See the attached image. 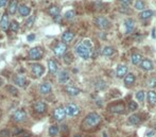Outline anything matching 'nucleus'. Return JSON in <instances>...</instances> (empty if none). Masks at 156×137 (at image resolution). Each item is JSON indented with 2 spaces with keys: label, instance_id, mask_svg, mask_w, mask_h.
Wrapping results in <instances>:
<instances>
[{
  "label": "nucleus",
  "instance_id": "nucleus-15",
  "mask_svg": "<svg viewBox=\"0 0 156 137\" xmlns=\"http://www.w3.org/2000/svg\"><path fill=\"white\" fill-rule=\"evenodd\" d=\"M13 81H14L15 85L20 86V87L25 86V85H26V83H27L26 78H25L23 76H21V74H17V76H15L14 79H13Z\"/></svg>",
  "mask_w": 156,
  "mask_h": 137
},
{
  "label": "nucleus",
  "instance_id": "nucleus-17",
  "mask_svg": "<svg viewBox=\"0 0 156 137\" xmlns=\"http://www.w3.org/2000/svg\"><path fill=\"white\" fill-rule=\"evenodd\" d=\"M73 37H74L73 32L66 31V32H64V33L62 34V41H63L64 44H68V43H70V41L73 39Z\"/></svg>",
  "mask_w": 156,
  "mask_h": 137
},
{
  "label": "nucleus",
  "instance_id": "nucleus-48",
  "mask_svg": "<svg viewBox=\"0 0 156 137\" xmlns=\"http://www.w3.org/2000/svg\"><path fill=\"white\" fill-rule=\"evenodd\" d=\"M73 137H82V136H81V135H74Z\"/></svg>",
  "mask_w": 156,
  "mask_h": 137
},
{
  "label": "nucleus",
  "instance_id": "nucleus-26",
  "mask_svg": "<svg viewBox=\"0 0 156 137\" xmlns=\"http://www.w3.org/2000/svg\"><path fill=\"white\" fill-rule=\"evenodd\" d=\"M153 16V11L152 10H145V11H142L139 14V17H140L142 20H145V19H149L151 18Z\"/></svg>",
  "mask_w": 156,
  "mask_h": 137
},
{
  "label": "nucleus",
  "instance_id": "nucleus-43",
  "mask_svg": "<svg viewBox=\"0 0 156 137\" xmlns=\"http://www.w3.org/2000/svg\"><path fill=\"white\" fill-rule=\"evenodd\" d=\"M34 21H35V16H32V17H30V18L27 20V27H28V28H31V27L33 26Z\"/></svg>",
  "mask_w": 156,
  "mask_h": 137
},
{
  "label": "nucleus",
  "instance_id": "nucleus-2",
  "mask_svg": "<svg viewBox=\"0 0 156 137\" xmlns=\"http://www.w3.org/2000/svg\"><path fill=\"white\" fill-rule=\"evenodd\" d=\"M74 50H75V53L83 59H89V56L91 54V49L89 48V47H87L84 43H79V44H77Z\"/></svg>",
  "mask_w": 156,
  "mask_h": 137
},
{
  "label": "nucleus",
  "instance_id": "nucleus-18",
  "mask_svg": "<svg viewBox=\"0 0 156 137\" xmlns=\"http://www.w3.org/2000/svg\"><path fill=\"white\" fill-rule=\"evenodd\" d=\"M124 28H125V32L127 34L132 33L135 28V23H134L133 19H126L124 21Z\"/></svg>",
  "mask_w": 156,
  "mask_h": 137
},
{
  "label": "nucleus",
  "instance_id": "nucleus-40",
  "mask_svg": "<svg viewBox=\"0 0 156 137\" xmlns=\"http://www.w3.org/2000/svg\"><path fill=\"white\" fill-rule=\"evenodd\" d=\"M137 108H138L137 103H136L135 101H131L130 104H129V110H130V111H136Z\"/></svg>",
  "mask_w": 156,
  "mask_h": 137
},
{
  "label": "nucleus",
  "instance_id": "nucleus-14",
  "mask_svg": "<svg viewBox=\"0 0 156 137\" xmlns=\"http://www.w3.org/2000/svg\"><path fill=\"white\" fill-rule=\"evenodd\" d=\"M116 74L118 78H123L127 74V67L125 65H118L116 69Z\"/></svg>",
  "mask_w": 156,
  "mask_h": 137
},
{
  "label": "nucleus",
  "instance_id": "nucleus-6",
  "mask_svg": "<svg viewBox=\"0 0 156 137\" xmlns=\"http://www.w3.org/2000/svg\"><path fill=\"white\" fill-rule=\"evenodd\" d=\"M12 119H13V121L15 122H22V121H25L27 119V113L25 110H17V111L15 112L13 116H12Z\"/></svg>",
  "mask_w": 156,
  "mask_h": 137
},
{
  "label": "nucleus",
  "instance_id": "nucleus-25",
  "mask_svg": "<svg viewBox=\"0 0 156 137\" xmlns=\"http://www.w3.org/2000/svg\"><path fill=\"white\" fill-rule=\"evenodd\" d=\"M141 62H142V57H141L140 53L135 52V53L132 54V63L134 65H139V64H141Z\"/></svg>",
  "mask_w": 156,
  "mask_h": 137
},
{
  "label": "nucleus",
  "instance_id": "nucleus-45",
  "mask_svg": "<svg viewBox=\"0 0 156 137\" xmlns=\"http://www.w3.org/2000/svg\"><path fill=\"white\" fill-rule=\"evenodd\" d=\"M7 0H0V7H3L7 4Z\"/></svg>",
  "mask_w": 156,
  "mask_h": 137
},
{
  "label": "nucleus",
  "instance_id": "nucleus-31",
  "mask_svg": "<svg viewBox=\"0 0 156 137\" xmlns=\"http://www.w3.org/2000/svg\"><path fill=\"white\" fill-rule=\"evenodd\" d=\"M129 122L132 123V124H138V123L140 122V117H139L138 115L130 116V118H129Z\"/></svg>",
  "mask_w": 156,
  "mask_h": 137
},
{
  "label": "nucleus",
  "instance_id": "nucleus-20",
  "mask_svg": "<svg viewBox=\"0 0 156 137\" xmlns=\"http://www.w3.org/2000/svg\"><path fill=\"white\" fill-rule=\"evenodd\" d=\"M65 92H66L69 96H78L79 94H80V89L74 87V86L68 85L65 87Z\"/></svg>",
  "mask_w": 156,
  "mask_h": 137
},
{
  "label": "nucleus",
  "instance_id": "nucleus-5",
  "mask_svg": "<svg viewBox=\"0 0 156 137\" xmlns=\"http://www.w3.org/2000/svg\"><path fill=\"white\" fill-rule=\"evenodd\" d=\"M65 111H66L67 116H69V117H74V116L79 115L80 108H78V105H75L74 103H69L65 106Z\"/></svg>",
  "mask_w": 156,
  "mask_h": 137
},
{
  "label": "nucleus",
  "instance_id": "nucleus-13",
  "mask_svg": "<svg viewBox=\"0 0 156 137\" xmlns=\"http://www.w3.org/2000/svg\"><path fill=\"white\" fill-rule=\"evenodd\" d=\"M10 22H9V16L7 14H3L2 17H1V21H0V28L2 31H7L9 28H10Z\"/></svg>",
  "mask_w": 156,
  "mask_h": 137
},
{
  "label": "nucleus",
  "instance_id": "nucleus-12",
  "mask_svg": "<svg viewBox=\"0 0 156 137\" xmlns=\"http://www.w3.org/2000/svg\"><path fill=\"white\" fill-rule=\"evenodd\" d=\"M124 110H125V108H124L123 103H116L109 108V111L111 113H115V114H121V113L124 112Z\"/></svg>",
  "mask_w": 156,
  "mask_h": 137
},
{
  "label": "nucleus",
  "instance_id": "nucleus-36",
  "mask_svg": "<svg viewBox=\"0 0 156 137\" xmlns=\"http://www.w3.org/2000/svg\"><path fill=\"white\" fill-rule=\"evenodd\" d=\"M119 3L123 7H129L132 4V0H119Z\"/></svg>",
  "mask_w": 156,
  "mask_h": 137
},
{
  "label": "nucleus",
  "instance_id": "nucleus-42",
  "mask_svg": "<svg viewBox=\"0 0 156 137\" xmlns=\"http://www.w3.org/2000/svg\"><path fill=\"white\" fill-rule=\"evenodd\" d=\"M10 136H11V133H10V131L7 130V129L0 131V137H10Z\"/></svg>",
  "mask_w": 156,
  "mask_h": 137
},
{
  "label": "nucleus",
  "instance_id": "nucleus-24",
  "mask_svg": "<svg viewBox=\"0 0 156 137\" xmlns=\"http://www.w3.org/2000/svg\"><path fill=\"white\" fill-rule=\"evenodd\" d=\"M48 13L51 15L52 17L56 18V17L59 15V7H56V5H52V7H50L48 9Z\"/></svg>",
  "mask_w": 156,
  "mask_h": 137
},
{
  "label": "nucleus",
  "instance_id": "nucleus-46",
  "mask_svg": "<svg viewBox=\"0 0 156 137\" xmlns=\"http://www.w3.org/2000/svg\"><path fill=\"white\" fill-rule=\"evenodd\" d=\"M21 137H31V135H30V134H25V135L21 134Z\"/></svg>",
  "mask_w": 156,
  "mask_h": 137
},
{
  "label": "nucleus",
  "instance_id": "nucleus-34",
  "mask_svg": "<svg viewBox=\"0 0 156 137\" xmlns=\"http://www.w3.org/2000/svg\"><path fill=\"white\" fill-rule=\"evenodd\" d=\"M135 97H136V99H137L139 102H142V101L145 100V92H143V90H139V92L136 93Z\"/></svg>",
  "mask_w": 156,
  "mask_h": 137
},
{
  "label": "nucleus",
  "instance_id": "nucleus-4",
  "mask_svg": "<svg viewBox=\"0 0 156 137\" xmlns=\"http://www.w3.org/2000/svg\"><path fill=\"white\" fill-rule=\"evenodd\" d=\"M43 54H44L43 49L39 48V47H34L29 51V59L37 61V59H41L43 57Z\"/></svg>",
  "mask_w": 156,
  "mask_h": 137
},
{
  "label": "nucleus",
  "instance_id": "nucleus-41",
  "mask_svg": "<svg viewBox=\"0 0 156 137\" xmlns=\"http://www.w3.org/2000/svg\"><path fill=\"white\" fill-rule=\"evenodd\" d=\"M148 85L150 86V87H155L156 86V77L150 78V80L148 81Z\"/></svg>",
  "mask_w": 156,
  "mask_h": 137
},
{
  "label": "nucleus",
  "instance_id": "nucleus-27",
  "mask_svg": "<svg viewBox=\"0 0 156 137\" xmlns=\"http://www.w3.org/2000/svg\"><path fill=\"white\" fill-rule=\"evenodd\" d=\"M148 101L151 105H155L156 104V93L154 90L148 92Z\"/></svg>",
  "mask_w": 156,
  "mask_h": 137
},
{
  "label": "nucleus",
  "instance_id": "nucleus-37",
  "mask_svg": "<svg viewBox=\"0 0 156 137\" xmlns=\"http://www.w3.org/2000/svg\"><path fill=\"white\" fill-rule=\"evenodd\" d=\"M64 62L66 64H70L72 62V54L71 53H66L64 55Z\"/></svg>",
  "mask_w": 156,
  "mask_h": 137
},
{
  "label": "nucleus",
  "instance_id": "nucleus-32",
  "mask_svg": "<svg viewBox=\"0 0 156 137\" xmlns=\"http://www.w3.org/2000/svg\"><path fill=\"white\" fill-rule=\"evenodd\" d=\"M134 7L136 10L138 11H141V10H143L145 9V2L142 1V0H137V1H135V4H134Z\"/></svg>",
  "mask_w": 156,
  "mask_h": 137
},
{
  "label": "nucleus",
  "instance_id": "nucleus-16",
  "mask_svg": "<svg viewBox=\"0 0 156 137\" xmlns=\"http://www.w3.org/2000/svg\"><path fill=\"white\" fill-rule=\"evenodd\" d=\"M57 79H59V82L61 84H65L69 81V74L66 70H62L59 72V76H57Z\"/></svg>",
  "mask_w": 156,
  "mask_h": 137
},
{
  "label": "nucleus",
  "instance_id": "nucleus-3",
  "mask_svg": "<svg viewBox=\"0 0 156 137\" xmlns=\"http://www.w3.org/2000/svg\"><path fill=\"white\" fill-rule=\"evenodd\" d=\"M93 22H95V25H96L99 29H102V30L108 29V28L111 27V22H109V20H108L106 17H103V16L96 17Z\"/></svg>",
  "mask_w": 156,
  "mask_h": 137
},
{
  "label": "nucleus",
  "instance_id": "nucleus-39",
  "mask_svg": "<svg viewBox=\"0 0 156 137\" xmlns=\"http://www.w3.org/2000/svg\"><path fill=\"white\" fill-rule=\"evenodd\" d=\"M74 17V11L72 10H69L65 13V18L66 19H72Z\"/></svg>",
  "mask_w": 156,
  "mask_h": 137
},
{
  "label": "nucleus",
  "instance_id": "nucleus-8",
  "mask_svg": "<svg viewBox=\"0 0 156 137\" xmlns=\"http://www.w3.org/2000/svg\"><path fill=\"white\" fill-rule=\"evenodd\" d=\"M31 71H32V74H33L36 78H41L45 72V68L43 65H41V64L35 63V64H32V65H31Z\"/></svg>",
  "mask_w": 156,
  "mask_h": 137
},
{
  "label": "nucleus",
  "instance_id": "nucleus-35",
  "mask_svg": "<svg viewBox=\"0 0 156 137\" xmlns=\"http://www.w3.org/2000/svg\"><path fill=\"white\" fill-rule=\"evenodd\" d=\"M106 87V84H105V82L102 81V80H99V81L96 83V88L99 89V90H102Z\"/></svg>",
  "mask_w": 156,
  "mask_h": 137
},
{
  "label": "nucleus",
  "instance_id": "nucleus-44",
  "mask_svg": "<svg viewBox=\"0 0 156 137\" xmlns=\"http://www.w3.org/2000/svg\"><path fill=\"white\" fill-rule=\"evenodd\" d=\"M35 39V34H29L28 35V41H33Z\"/></svg>",
  "mask_w": 156,
  "mask_h": 137
},
{
  "label": "nucleus",
  "instance_id": "nucleus-10",
  "mask_svg": "<svg viewBox=\"0 0 156 137\" xmlns=\"http://www.w3.org/2000/svg\"><path fill=\"white\" fill-rule=\"evenodd\" d=\"M34 112L37 113V114H45L46 111H47V104L45 103L44 101H37L35 102L33 105Z\"/></svg>",
  "mask_w": 156,
  "mask_h": 137
},
{
  "label": "nucleus",
  "instance_id": "nucleus-47",
  "mask_svg": "<svg viewBox=\"0 0 156 137\" xmlns=\"http://www.w3.org/2000/svg\"><path fill=\"white\" fill-rule=\"evenodd\" d=\"M2 84H3V80H2V79L0 78V86L2 85Z\"/></svg>",
  "mask_w": 156,
  "mask_h": 137
},
{
  "label": "nucleus",
  "instance_id": "nucleus-29",
  "mask_svg": "<svg viewBox=\"0 0 156 137\" xmlns=\"http://www.w3.org/2000/svg\"><path fill=\"white\" fill-rule=\"evenodd\" d=\"M59 126H56V124H53V126H51L50 128H49V130H48L49 135H50V136H52V137L56 136V135L59 134Z\"/></svg>",
  "mask_w": 156,
  "mask_h": 137
},
{
  "label": "nucleus",
  "instance_id": "nucleus-21",
  "mask_svg": "<svg viewBox=\"0 0 156 137\" xmlns=\"http://www.w3.org/2000/svg\"><path fill=\"white\" fill-rule=\"evenodd\" d=\"M140 66H141L142 69H145V70H147V71H150V70H152V69H153V64L149 59H142Z\"/></svg>",
  "mask_w": 156,
  "mask_h": 137
},
{
  "label": "nucleus",
  "instance_id": "nucleus-9",
  "mask_svg": "<svg viewBox=\"0 0 156 137\" xmlns=\"http://www.w3.org/2000/svg\"><path fill=\"white\" fill-rule=\"evenodd\" d=\"M66 51H67V46L66 44H64V43H59V44H56V46L53 48V52H54V54L56 56H63L66 54Z\"/></svg>",
  "mask_w": 156,
  "mask_h": 137
},
{
  "label": "nucleus",
  "instance_id": "nucleus-33",
  "mask_svg": "<svg viewBox=\"0 0 156 137\" xmlns=\"http://www.w3.org/2000/svg\"><path fill=\"white\" fill-rule=\"evenodd\" d=\"M7 90L9 93L13 95V96H17L18 95V89L16 88L15 86H12V85H7Z\"/></svg>",
  "mask_w": 156,
  "mask_h": 137
},
{
  "label": "nucleus",
  "instance_id": "nucleus-19",
  "mask_svg": "<svg viewBox=\"0 0 156 137\" xmlns=\"http://www.w3.org/2000/svg\"><path fill=\"white\" fill-rule=\"evenodd\" d=\"M18 7L17 0H10V4H9V13L10 14H15L16 11H18Z\"/></svg>",
  "mask_w": 156,
  "mask_h": 137
},
{
  "label": "nucleus",
  "instance_id": "nucleus-23",
  "mask_svg": "<svg viewBox=\"0 0 156 137\" xmlns=\"http://www.w3.org/2000/svg\"><path fill=\"white\" fill-rule=\"evenodd\" d=\"M18 13L21 16H23V17H27V16H29L30 13H31V10H30L29 7H27V5H25V4H22V5H20V7H18Z\"/></svg>",
  "mask_w": 156,
  "mask_h": 137
},
{
  "label": "nucleus",
  "instance_id": "nucleus-30",
  "mask_svg": "<svg viewBox=\"0 0 156 137\" xmlns=\"http://www.w3.org/2000/svg\"><path fill=\"white\" fill-rule=\"evenodd\" d=\"M114 52H115L114 48H111V47H104V48L102 49L101 53H102V55L104 56H111L114 54Z\"/></svg>",
  "mask_w": 156,
  "mask_h": 137
},
{
  "label": "nucleus",
  "instance_id": "nucleus-1",
  "mask_svg": "<svg viewBox=\"0 0 156 137\" xmlns=\"http://www.w3.org/2000/svg\"><path fill=\"white\" fill-rule=\"evenodd\" d=\"M101 122V117L97 113H90L86 116L84 121L82 123V126L84 129H91L93 126H97Z\"/></svg>",
  "mask_w": 156,
  "mask_h": 137
},
{
  "label": "nucleus",
  "instance_id": "nucleus-7",
  "mask_svg": "<svg viewBox=\"0 0 156 137\" xmlns=\"http://www.w3.org/2000/svg\"><path fill=\"white\" fill-rule=\"evenodd\" d=\"M66 117V111H65V108H62V106H59L56 108L54 111H53V118L56 121H62L64 120Z\"/></svg>",
  "mask_w": 156,
  "mask_h": 137
},
{
  "label": "nucleus",
  "instance_id": "nucleus-38",
  "mask_svg": "<svg viewBox=\"0 0 156 137\" xmlns=\"http://www.w3.org/2000/svg\"><path fill=\"white\" fill-rule=\"evenodd\" d=\"M10 28H11L12 31H18L19 29V23L17 21H12L11 22V25H10Z\"/></svg>",
  "mask_w": 156,
  "mask_h": 137
},
{
  "label": "nucleus",
  "instance_id": "nucleus-28",
  "mask_svg": "<svg viewBox=\"0 0 156 137\" xmlns=\"http://www.w3.org/2000/svg\"><path fill=\"white\" fill-rule=\"evenodd\" d=\"M134 82H135V76L133 74H127L124 77V84L125 85H132V84H134Z\"/></svg>",
  "mask_w": 156,
  "mask_h": 137
},
{
  "label": "nucleus",
  "instance_id": "nucleus-11",
  "mask_svg": "<svg viewBox=\"0 0 156 137\" xmlns=\"http://www.w3.org/2000/svg\"><path fill=\"white\" fill-rule=\"evenodd\" d=\"M52 90V85L50 82H44L39 85V93L43 95H47Z\"/></svg>",
  "mask_w": 156,
  "mask_h": 137
},
{
  "label": "nucleus",
  "instance_id": "nucleus-22",
  "mask_svg": "<svg viewBox=\"0 0 156 137\" xmlns=\"http://www.w3.org/2000/svg\"><path fill=\"white\" fill-rule=\"evenodd\" d=\"M48 69H49V72L52 74L57 72V64L55 63L54 59H49L48 61Z\"/></svg>",
  "mask_w": 156,
  "mask_h": 137
}]
</instances>
